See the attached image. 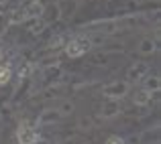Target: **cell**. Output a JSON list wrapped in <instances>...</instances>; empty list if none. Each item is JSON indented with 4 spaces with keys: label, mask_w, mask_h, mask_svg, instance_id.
<instances>
[{
    "label": "cell",
    "mask_w": 161,
    "mask_h": 144,
    "mask_svg": "<svg viewBox=\"0 0 161 144\" xmlns=\"http://www.w3.org/2000/svg\"><path fill=\"white\" fill-rule=\"evenodd\" d=\"M2 2H4V0H0V4H2Z\"/></svg>",
    "instance_id": "cell-23"
},
{
    "label": "cell",
    "mask_w": 161,
    "mask_h": 144,
    "mask_svg": "<svg viewBox=\"0 0 161 144\" xmlns=\"http://www.w3.org/2000/svg\"><path fill=\"white\" fill-rule=\"evenodd\" d=\"M80 128L82 130H90L92 128V120L90 118H82V120H80Z\"/></svg>",
    "instance_id": "cell-21"
},
{
    "label": "cell",
    "mask_w": 161,
    "mask_h": 144,
    "mask_svg": "<svg viewBox=\"0 0 161 144\" xmlns=\"http://www.w3.org/2000/svg\"><path fill=\"white\" fill-rule=\"evenodd\" d=\"M149 63H145V61H137V63H133V65L129 67V71H126V79L125 81L129 83H139V81H143V79L149 75Z\"/></svg>",
    "instance_id": "cell-3"
},
{
    "label": "cell",
    "mask_w": 161,
    "mask_h": 144,
    "mask_svg": "<svg viewBox=\"0 0 161 144\" xmlns=\"http://www.w3.org/2000/svg\"><path fill=\"white\" fill-rule=\"evenodd\" d=\"M151 101H153V94H149V91H145V90L135 91V95H133V104L135 105L147 108V105H151Z\"/></svg>",
    "instance_id": "cell-8"
},
{
    "label": "cell",
    "mask_w": 161,
    "mask_h": 144,
    "mask_svg": "<svg viewBox=\"0 0 161 144\" xmlns=\"http://www.w3.org/2000/svg\"><path fill=\"white\" fill-rule=\"evenodd\" d=\"M106 144H126V140L122 136H118V134H110L106 138Z\"/></svg>",
    "instance_id": "cell-19"
},
{
    "label": "cell",
    "mask_w": 161,
    "mask_h": 144,
    "mask_svg": "<svg viewBox=\"0 0 161 144\" xmlns=\"http://www.w3.org/2000/svg\"><path fill=\"white\" fill-rule=\"evenodd\" d=\"M108 61H110V57L104 55V53H98V55L92 57V63H94V65H108Z\"/></svg>",
    "instance_id": "cell-15"
},
{
    "label": "cell",
    "mask_w": 161,
    "mask_h": 144,
    "mask_svg": "<svg viewBox=\"0 0 161 144\" xmlns=\"http://www.w3.org/2000/svg\"><path fill=\"white\" fill-rule=\"evenodd\" d=\"M120 114V104L116 100H108L106 104H102V110H100V116L102 120H112Z\"/></svg>",
    "instance_id": "cell-6"
},
{
    "label": "cell",
    "mask_w": 161,
    "mask_h": 144,
    "mask_svg": "<svg viewBox=\"0 0 161 144\" xmlns=\"http://www.w3.org/2000/svg\"><path fill=\"white\" fill-rule=\"evenodd\" d=\"M49 18H51L53 23H57V20L61 18V8H59V4H53V8L49 10Z\"/></svg>",
    "instance_id": "cell-17"
},
{
    "label": "cell",
    "mask_w": 161,
    "mask_h": 144,
    "mask_svg": "<svg viewBox=\"0 0 161 144\" xmlns=\"http://www.w3.org/2000/svg\"><path fill=\"white\" fill-rule=\"evenodd\" d=\"M61 90H63L61 85H51V87L45 90V95H47V97H57L59 94H61Z\"/></svg>",
    "instance_id": "cell-18"
},
{
    "label": "cell",
    "mask_w": 161,
    "mask_h": 144,
    "mask_svg": "<svg viewBox=\"0 0 161 144\" xmlns=\"http://www.w3.org/2000/svg\"><path fill=\"white\" fill-rule=\"evenodd\" d=\"M159 87H161V79H159V75H147V77L143 79V87H141V90L149 91V94H157Z\"/></svg>",
    "instance_id": "cell-9"
},
{
    "label": "cell",
    "mask_w": 161,
    "mask_h": 144,
    "mask_svg": "<svg viewBox=\"0 0 161 144\" xmlns=\"http://www.w3.org/2000/svg\"><path fill=\"white\" fill-rule=\"evenodd\" d=\"M59 45H63V37H53V39L49 41V49H57Z\"/></svg>",
    "instance_id": "cell-20"
},
{
    "label": "cell",
    "mask_w": 161,
    "mask_h": 144,
    "mask_svg": "<svg viewBox=\"0 0 161 144\" xmlns=\"http://www.w3.org/2000/svg\"><path fill=\"white\" fill-rule=\"evenodd\" d=\"M23 14H25V20H35V18H41L45 14V6L41 2H31L29 6L23 8Z\"/></svg>",
    "instance_id": "cell-7"
},
{
    "label": "cell",
    "mask_w": 161,
    "mask_h": 144,
    "mask_svg": "<svg viewBox=\"0 0 161 144\" xmlns=\"http://www.w3.org/2000/svg\"><path fill=\"white\" fill-rule=\"evenodd\" d=\"M92 49V39L90 37H74L71 41H67L65 47H63V51H65V55L69 59H78L82 57V55H86L88 51Z\"/></svg>",
    "instance_id": "cell-1"
},
{
    "label": "cell",
    "mask_w": 161,
    "mask_h": 144,
    "mask_svg": "<svg viewBox=\"0 0 161 144\" xmlns=\"http://www.w3.org/2000/svg\"><path fill=\"white\" fill-rule=\"evenodd\" d=\"M39 138H41L39 130L33 124H29V122H23L19 126V130H16V140H19V144H35Z\"/></svg>",
    "instance_id": "cell-2"
},
{
    "label": "cell",
    "mask_w": 161,
    "mask_h": 144,
    "mask_svg": "<svg viewBox=\"0 0 161 144\" xmlns=\"http://www.w3.org/2000/svg\"><path fill=\"white\" fill-rule=\"evenodd\" d=\"M61 114H59L57 108H45L43 112L39 114V118H37V126H49V124H57L59 120H61Z\"/></svg>",
    "instance_id": "cell-5"
},
{
    "label": "cell",
    "mask_w": 161,
    "mask_h": 144,
    "mask_svg": "<svg viewBox=\"0 0 161 144\" xmlns=\"http://www.w3.org/2000/svg\"><path fill=\"white\" fill-rule=\"evenodd\" d=\"M47 71V79L49 81H57L59 77H61V69L59 67H53V69H45Z\"/></svg>",
    "instance_id": "cell-16"
},
{
    "label": "cell",
    "mask_w": 161,
    "mask_h": 144,
    "mask_svg": "<svg viewBox=\"0 0 161 144\" xmlns=\"http://www.w3.org/2000/svg\"><path fill=\"white\" fill-rule=\"evenodd\" d=\"M102 94L106 100H120V97H125L126 94H129V83L125 81V79H120V81H112L108 83L106 87L102 90Z\"/></svg>",
    "instance_id": "cell-4"
},
{
    "label": "cell",
    "mask_w": 161,
    "mask_h": 144,
    "mask_svg": "<svg viewBox=\"0 0 161 144\" xmlns=\"http://www.w3.org/2000/svg\"><path fill=\"white\" fill-rule=\"evenodd\" d=\"M57 110H59V114H61V116H69V114L74 112V104H71V101H61Z\"/></svg>",
    "instance_id": "cell-14"
},
{
    "label": "cell",
    "mask_w": 161,
    "mask_h": 144,
    "mask_svg": "<svg viewBox=\"0 0 161 144\" xmlns=\"http://www.w3.org/2000/svg\"><path fill=\"white\" fill-rule=\"evenodd\" d=\"M41 67L43 69H53V67H59V57H47V59H43L41 61Z\"/></svg>",
    "instance_id": "cell-13"
},
{
    "label": "cell",
    "mask_w": 161,
    "mask_h": 144,
    "mask_svg": "<svg viewBox=\"0 0 161 144\" xmlns=\"http://www.w3.org/2000/svg\"><path fill=\"white\" fill-rule=\"evenodd\" d=\"M33 23H35V24H31V27H29V31H31L33 35H41V33L45 31V27H47V23H45L43 18H35Z\"/></svg>",
    "instance_id": "cell-11"
},
{
    "label": "cell",
    "mask_w": 161,
    "mask_h": 144,
    "mask_svg": "<svg viewBox=\"0 0 161 144\" xmlns=\"http://www.w3.org/2000/svg\"><path fill=\"white\" fill-rule=\"evenodd\" d=\"M155 49H157V43H155V39H151V37H145V39H141V43H139V55H153Z\"/></svg>",
    "instance_id": "cell-10"
},
{
    "label": "cell",
    "mask_w": 161,
    "mask_h": 144,
    "mask_svg": "<svg viewBox=\"0 0 161 144\" xmlns=\"http://www.w3.org/2000/svg\"><path fill=\"white\" fill-rule=\"evenodd\" d=\"M10 75H12L10 65H4V63H0V85H4V83L10 79Z\"/></svg>",
    "instance_id": "cell-12"
},
{
    "label": "cell",
    "mask_w": 161,
    "mask_h": 144,
    "mask_svg": "<svg viewBox=\"0 0 161 144\" xmlns=\"http://www.w3.org/2000/svg\"><path fill=\"white\" fill-rule=\"evenodd\" d=\"M35 144H51V142H49L47 138H43V136H41V138H39V140H37Z\"/></svg>",
    "instance_id": "cell-22"
}]
</instances>
